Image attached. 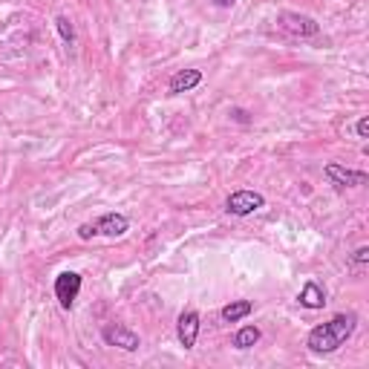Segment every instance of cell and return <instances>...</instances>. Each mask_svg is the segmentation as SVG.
I'll use <instances>...</instances> for the list:
<instances>
[{
    "label": "cell",
    "instance_id": "6da1fadb",
    "mask_svg": "<svg viewBox=\"0 0 369 369\" xmlns=\"http://www.w3.org/2000/svg\"><path fill=\"white\" fill-rule=\"evenodd\" d=\"M355 326H358V314H335L329 323H320L309 332L306 346L314 355H329L335 349H340L352 338Z\"/></svg>",
    "mask_w": 369,
    "mask_h": 369
},
{
    "label": "cell",
    "instance_id": "7a4b0ae2",
    "mask_svg": "<svg viewBox=\"0 0 369 369\" xmlns=\"http://www.w3.org/2000/svg\"><path fill=\"white\" fill-rule=\"evenodd\" d=\"M277 26L283 32H289L294 38H314L320 32V26L314 23L309 15H300V12H280L277 15Z\"/></svg>",
    "mask_w": 369,
    "mask_h": 369
},
{
    "label": "cell",
    "instance_id": "3957f363",
    "mask_svg": "<svg viewBox=\"0 0 369 369\" xmlns=\"http://www.w3.org/2000/svg\"><path fill=\"white\" fill-rule=\"evenodd\" d=\"M266 205V196L257 194V190H234L225 202V211L234 216H249L254 211H259Z\"/></svg>",
    "mask_w": 369,
    "mask_h": 369
},
{
    "label": "cell",
    "instance_id": "277c9868",
    "mask_svg": "<svg viewBox=\"0 0 369 369\" xmlns=\"http://www.w3.org/2000/svg\"><path fill=\"white\" fill-rule=\"evenodd\" d=\"M101 338H104V344H107V346H118V349H125V352H136V349L142 346L139 335H136L133 329H127V326H121V323L104 326V329H101Z\"/></svg>",
    "mask_w": 369,
    "mask_h": 369
},
{
    "label": "cell",
    "instance_id": "5b68a950",
    "mask_svg": "<svg viewBox=\"0 0 369 369\" xmlns=\"http://www.w3.org/2000/svg\"><path fill=\"white\" fill-rule=\"evenodd\" d=\"M78 292H81V275L78 271H64V275L55 277V297H58L61 309L70 311L78 300Z\"/></svg>",
    "mask_w": 369,
    "mask_h": 369
},
{
    "label": "cell",
    "instance_id": "8992f818",
    "mask_svg": "<svg viewBox=\"0 0 369 369\" xmlns=\"http://www.w3.org/2000/svg\"><path fill=\"white\" fill-rule=\"evenodd\" d=\"M176 335H179V344L185 349H194L196 346V338H199V311L196 309H185L176 320Z\"/></svg>",
    "mask_w": 369,
    "mask_h": 369
},
{
    "label": "cell",
    "instance_id": "52a82bcc",
    "mask_svg": "<svg viewBox=\"0 0 369 369\" xmlns=\"http://www.w3.org/2000/svg\"><path fill=\"white\" fill-rule=\"evenodd\" d=\"M326 179H329L335 188H358V185H366V173L364 170H346L344 165H338V162H332V165H326Z\"/></svg>",
    "mask_w": 369,
    "mask_h": 369
},
{
    "label": "cell",
    "instance_id": "ba28073f",
    "mask_svg": "<svg viewBox=\"0 0 369 369\" xmlns=\"http://www.w3.org/2000/svg\"><path fill=\"white\" fill-rule=\"evenodd\" d=\"M92 228H95V237H121L127 234L130 220L125 214H104L101 220L92 222Z\"/></svg>",
    "mask_w": 369,
    "mask_h": 369
},
{
    "label": "cell",
    "instance_id": "9c48e42d",
    "mask_svg": "<svg viewBox=\"0 0 369 369\" xmlns=\"http://www.w3.org/2000/svg\"><path fill=\"white\" fill-rule=\"evenodd\" d=\"M202 81V73L199 70H182V73H176L173 78H170V84H168V90H170V95H179V92H190L196 84Z\"/></svg>",
    "mask_w": 369,
    "mask_h": 369
},
{
    "label": "cell",
    "instance_id": "30bf717a",
    "mask_svg": "<svg viewBox=\"0 0 369 369\" xmlns=\"http://www.w3.org/2000/svg\"><path fill=\"white\" fill-rule=\"evenodd\" d=\"M300 306L303 309H323V303H326V292H323V285L320 283H314V280H309L306 285H303V292H300Z\"/></svg>",
    "mask_w": 369,
    "mask_h": 369
},
{
    "label": "cell",
    "instance_id": "8fae6325",
    "mask_svg": "<svg viewBox=\"0 0 369 369\" xmlns=\"http://www.w3.org/2000/svg\"><path fill=\"white\" fill-rule=\"evenodd\" d=\"M251 309H254L251 300H231L228 306H222V320L237 323V320H242V318H249Z\"/></svg>",
    "mask_w": 369,
    "mask_h": 369
},
{
    "label": "cell",
    "instance_id": "7c38bea8",
    "mask_svg": "<svg viewBox=\"0 0 369 369\" xmlns=\"http://www.w3.org/2000/svg\"><path fill=\"white\" fill-rule=\"evenodd\" d=\"M259 340V329L257 326H242V329L234 335V349H251Z\"/></svg>",
    "mask_w": 369,
    "mask_h": 369
},
{
    "label": "cell",
    "instance_id": "4fadbf2b",
    "mask_svg": "<svg viewBox=\"0 0 369 369\" xmlns=\"http://www.w3.org/2000/svg\"><path fill=\"white\" fill-rule=\"evenodd\" d=\"M55 26H58V32H61V38L66 40V44H73V40H75V26H73V21L66 18V15H58V18H55Z\"/></svg>",
    "mask_w": 369,
    "mask_h": 369
},
{
    "label": "cell",
    "instance_id": "5bb4252c",
    "mask_svg": "<svg viewBox=\"0 0 369 369\" xmlns=\"http://www.w3.org/2000/svg\"><path fill=\"white\" fill-rule=\"evenodd\" d=\"M366 259H369V249H366V245H361V249L352 254V263H355V266H364Z\"/></svg>",
    "mask_w": 369,
    "mask_h": 369
},
{
    "label": "cell",
    "instance_id": "9a60e30c",
    "mask_svg": "<svg viewBox=\"0 0 369 369\" xmlns=\"http://www.w3.org/2000/svg\"><path fill=\"white\" fill-rule=\"evenodd\" d=\"M78 237H81V240H92V237H95L92 222H84V225H81V228H78Z\"/></svg>",
    "mask_w": 369,
    "mask_h": 369
},
{
    "label": "cell",
    "instance_id": "2e32d148",
    "mask_svg": "<svg viewBox=\"0 0 369 369\" xmlns=\"http://www.w3.org/2000/svg\"><path fill=\"white\" fill-rule=\"evenodd\" d=\"M355 130H358L361 139H366V136H369V116H364V118L358 121V127H355Z\"/></svg>",
    "mask_w": 369,
    "mask_h": 369
},
{
    "label": "cell",
    "instance_id": "e0dca14e",
    "mask_svg": "<svg viewBox=\"0 0 369 369\" xmlns=\"http://www.w3.org/2000/svg\"><path fill=\"white\" fill-rule=\"evenodd\" d=\"M214 3H216V6H222V9H228V6H234L237 0H214Z\"/></svg>",
    "mask_w": 369,
    "mask_h": 369
}]
</instances>
